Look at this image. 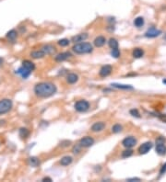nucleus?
Listing matches in <instances>:
<instances>
[{
	"instance_id": "obj_1",
	"label": "nucleus",
	"mask_w": 166,
	"mask_h": 182,
	"mask_svg": "<svg viewBox=\"0 0 166 182\" xmlns=\"http://www.w3.org/2000/svg\"><path fill=\"white\" fill-rule=\"evenodd\" d=\"M56 87L50 82H42L34 87V93L39 97H49L55 94Z\"/></svg>"
},
{
	"instance_id": "obj_2",
	"label": "nucleus",
	"mask_w": 166,
	"mask_h": 182,
	"mask_svg": "<svg viewBox=\"0 0 166 182\" xmlns=\"http://www.w3.org/2000/svg\"><path fill=\"white\" fill-rule=\"evenodd\" d=\"M73 51L78 54H90L92 52L93 47L90 43L89 42H78L73 46Z\"/></svg>"
},
{
	"instance_id": "obj_3",
	"label": "nucleus",
	"mask_w": 166,
	"mask_h": 182,
	"mask_svg": "<svg viewBox=\"0 0 166 182\" xmlns=\"http://www.w3.org/2000/svg\"><path fill=\"white\" fill-rule=\"evenodd\" d=\"M166 139L163 136H160L156 140V152L160 155L166 154Z\"/></svg>"
},
{
	"instance_id": "obj_4",
	"label": "nucleus",
	"mask_w": 166,
	"mask_h": 182,
	"mask_svg": "<svg viewBox=\"0 0 166 182\" xmlns=\"http://www.w3.org/2000/svg\"><path fill=\"white\" fill-rule=\"evenodd\" d=\"M13 103L10 99H4L0 100V115L6 114L12 109Z\"/></svg>"
},
{
	"instance_id": "obj_5",
	"label": "nucleus",
	"mask_w": 166,
	"mask_h": 182,
	"mask_svg": "<svg viewBox=\"0 0 166 182\" xmlns=\"http://www.w3.org/2000/svg\"><path fill=\"white\" fill-rule=\"evenodd\" d=\"M74 107H75V109L78 112H85V111H87V110L89 109L90 103L87 100L81 99V100L77 101Z\"/></svg>"
},
{
	"instance_id": "obj_6",
	"label": "nucleus",
	"mask_w": 166,
	"mask_h": 182,
	"mask_svg": "<svg viewBox=\"0 0 166 182\" xmlns=\"http://www.w3.org/2000/svg\"><path fill=\"white\" fill-rule=\"evenodd\" d=\"M122 144H123L126 148H132L137 144V139L133 136L126 137L123 140V142H122Z\"/></svg>"
},
{
	"instance_id": "obj_7",
	"label": "nucleus",
	"mask_w": 166,
	"mask_h": 182,
	"mask_svg": "<svg viewBox=\"0 0 166 182\" xmlns=\"http://www.w3.org/2000/svg\"><path fill=\"white\" fill-rule=\"evenodd\" d=\"M93 144H94V139L90 136L83 137L80 141V144L81 145V147H85V148L90 147Z\"/></svg>"
},
{
	"instance_id": "obj_8",
	"label": "nucleus",
	"mask_w": 166,
	"mask_h": 182,
	"mask_svg": "<svg viewBox=\"0 0 166 182\" xmlns=\"http://www.w3.org/2000/svg\"><path fill=\"white\" fill-rule=\"evenodd\" d=\"M152 148V143L151 142H146V143L142 144L138 148V152L140 154H146L150 151Z\"/></svg>"
},
{
	"instance_id": "obj_9",
	"label": "nucleus",
	"mask_w": 166,
	"mask_h": 182,
	"mask_svg": "<svg viewBox=\"0 0 166 182\" xmlns=\"http://www.w3.org/2000/svg\"><path fill=\"white\" fill-rule=\"evenodd\" d=\"M161 34V32L160 30L158 29H156V28H150V29H148L146 33H145V36L147 38H156V37H158L160 36V35Z\"/></svg>"
},
{
	"instance_id": "obj_10",
	"label": "nucleus",
	"mask_w": 166,
	"mask_h": 182,
	"mask_svg": "<svg viewBox=\"0 0 166 182\" xmlns=\"http://www.w3.org/2000/svg\"><path fill=\"white\" fill-rule=\"evenodd\" d=\"M16 73L19 74L22 78H27V77H30V75L32 74V71L27 69L26 67H24V66H21V67H20L18 70L16 71Z\"/></svg>"
},
{
	"instance_id": "obj_11",
	"label": "nucleus",
	"mask_w": 166,
	"mask_h": 182,
	"mask_svg": "<svg viewBox=\"0 0 166 182\" xmlns=\"http://www.w3.org/2000/svg\"><path fill=\"white\" fill-rule=\"evenodd\" d=\"M112 70H113L112 66L107 64V65L103 66V67L101 68V70H100V73L99 74H100V75H101L102 77H108V75L112 73Z\"/></svg>"
},
{
	"instance_id": "obj_12",
	"label": "nucleus",
	"mask_w": 166,
	"mask_h": 182,
	"mask_svg": "<svg viewBox=\"0 0 166 182\" xmlns=\"http://www.w3.org/2000/svg\"><path fill=\"white\" fill-rule=\"evenodd\" d=\"M105 128V123L103 122H95L92 126H91V131L93 132H99L103 131V129Z\"/></svg>"
},
{
	"instance_id": "obj_13",
	"label": "nucleus",
	"mask_w": 166,
	"mask_h": 182,
	"mask_svg": "<svg viewBox=\"0 0 166 182\" xmlns=\"http://www.w3.org/2000/svg\"><path fill=\"white\" fill-rule=\"evenodd\" d=\"M88 37H89L88 33H80V34L76 35V36H74L72 38V42H76V43L82 42H84L85 40L88 39Z\"/></svg>"
},
{
	"instance_id": "obj_14",
	"label": "nucleus",
	"mask_w": 166,
	"mask_h": 182,
	"mask_svg": "<svg viewBox=\"0 0 166 182\" xmlns=\"http://www.w3.org/2000/svg\"><path fill=\"white\" fill-rule=\"evenodd\" d=\"M70 56H71L70 52H61V54H57L55 56V59L56 62H63V61H65L67 59H68Z\"/></svg>"
},
{
	"instance_id": "obj_15",
	"label": "nucleus",
	"mask_w": 166,
	"mask_h": 182,
	"mask_svg": "<svg viewBox=\"0 0 166 182\" xmlns=\"http://www.w3.org/2000/svg\"><path fill=\"white\" fill-rule=\"evenodd\" d=\"M30 56L34 59H41L45 56V54L43 52V50H40V51L38 50V51H33L30 52Z\"/></svg>"
},
{
	"instance_id": "obj_16",
	"label": "nucleus",
	"mask_w": 166,
	"mask_h": 182,
	"mask_svg": "<svg viewBox=\"0 0 166 182\" xmlns=\"http://www.w3.org/2000/svg\"><path fill=\"white\" fill-rule=\"evenodd\" d=\"M106 40L103 36H98L94 40V45L96 47H103L104 44H105Z\"/></svg>"
},
{
	"instance_id": "obj_17",
	"label": "nucleus",
	"mask_w": 166,
	"mask_h": 182,
	"mask_svg": "<svg viewBox=\"0 0 166 182\" xmlns=\"http://www.w3.org/2000/svg\"><path fill=\"white\" fill-rule=\"evenodd\" d=\"M42 50L43 51V52H45V54H52L55 52V48L54 46L47 44V45H45L42 48Z\"/></svg>"
},
{
	"instance_id": "obj_18",
	"label": "nucleus",
	"mask_w": 166,
	"mask_h": 182,
	"mask_svg": "<svg viewBox=\"0 0 166 182\" xmlns=\"http://www.w3.org/2000/svg\"><path fill=\"white\" fill-rule=\"evenodd\" d=\"M78 80V75L71 73V74H68L67 77V81L69 84H75L77 81Z\"/></svg>"
},
{
	"instance_id": "obj_19",
	"label": "nucleus",
	"mask_w": 166,
	"mask_h": 182,
	"mask_svg": "<svg viewBox=\"0 0 166 182\" xmlns=\"http://www.w3.org/2000/svg\"><path fill=\"white\" fill-rule=\"evenodd\" d=\"M73 161V158L71 156H64L62 159L60 160V164H61V166H63V167H67V166H69L70 164L72 163Z\"/></svg>"
},
{
	"instance_id": "obj_20",
	"label": "nucleus",
	"mask_w": 166,
	"mask_h": 182,
	"mask_svg": "<svg viewBox=\"0 0 166 182\" xmlns=\"http://www.w3.org/2000/svg\"><path fill=\"white\" fill-rule=\"evenodd\" d=\"M22 66H24V67H26L27 69L30 70L32 72V71L35 69V64H34L32 62H30L29 60H25L22 62Z\"/></svg>"
},
{
	"instance_id": "obj_21",
	"label": "nucleus",
	"mask_w": 166,
	"mask_h": 182,
	"mask_svg": "<svg viewBox=\"0 0 166 182\" xmlns=\"http://www.w3.org/2000/svg\"><path fill=\"white\" fill-rule=\"evenodd\" d=\"M29 165L32 167H37L39 165H40V161H39V159L35 156L30 157L29 158Z\"/></svg>"
},
{
	"instance_id": "obj_22",
	"label": "nucleus",
	"mask_w": 166,
	"mask_h": 182,
	"mask_svg": "<svg viewBox=\"0 0 166 182\" xmlns=\"http://www.w3.org/2000/svg\"><path fill=\"white\" fill-rule=\"evenodd\" d=\"M144 55V52L142 49L140 48H136V49H134V51H133V56L135 57V58H141V57Z\"/></svg>"
},
{
	"instance_id": "obj_23",
	"label": "nucleus",
	"mask_w": 166,
	"mask_h": 182,
	"mask_svg": "<svg viewBox=\"0 0 166 182\" xmlns=\"http://www.w3.org/2000/svg\"><path fill=\"white\" fill-rule=\"evenodd\" d=\"M17 36H18V33H17V32L15 30H11L7 33V38L8 40H10V41H15Z\"/></svg>"
},
{
	"instance_id": "obj_24",
	"label": "nucleus",
	"mask_w": 166,
	"mask_h": 182,
	"mask_svg": "<svg viewBox=\"0 0 166 182\" xmlns=\"http://www.w3.org/2000/svg\"><path fill=\"white\" fill-rule=\"evenodd\" d=\"M134 25L136 26L137 28H141L144 25V19L142 17H138L134 20Z\"/></svg>"
},
{
	"instance_id": "obj_25",
	"label": "nucleus",
	"mask_w": 166,
	"mask_h": 182,
	"mask_svg": "<svg viewBox=\"0 0 166 182\" xmlns=\"http://www.w3.org/2000/svg\"><path fill=\"white\" fill-rule=\"evenodd\" d=\"M112 87L120 89H133V87L130 85H122V84H112Z\"/></svg>"
},
{
	"instance_id": "obj_26",
	"label": "nucleus",
	"mask_w": 166,
	"mask_h": 182,
	"mask_svg": "<svg viewBox=\"0 0 166 182\" xmlns=\"http://www.w3.org/2000/svg\"><path fill=\"white\" fill-rule=\"evenodd\" d=\"M30 135V132L28 129H26V128H21L20 130V136L21 137V138H27V137Z\"/></svg>"
},
{
	"instance_id": "obj_27",
	"label": "nucleus",
	"mask_w": 166,
	"mask_h": 182,
	"mask_svg": "<svg viewBox=\"0 0 166 182\" xmlns=\"http://www.w3.org/2000/svg\"><path fill=\"white\" fill-rule=\"evenodd\" d=\"M109 46H110L112 49H115V48H118V42L116 41L115 39L113 38H111L110 40H109Z\"/></svg>"
},
{
	"instance_id": "obj_28",
	"label": "nucleus",
	"mask_w": 166,
	"mask_h": 182,
	"mask_svg": "<svg viewBox=\"0 0 166 182\" xmlns=\"http://www.w3.org/2000/svg\"><path fill=\"white\" fill-rule=\"evenodd\" d=\"M111 55L113 57V58H119V57H120V51L118 50V48L112 49Z\"/></svg>"
},
{
	"instance_id": "obj_29",
	"label": "nucleus",
	"mask_w": 166,
	"mask_h": 182,
	"mask_svg": "<svg viewBox=\"0 0 166 182\" xmlns=\"http://www.w3.org/2000/svg\"><path fill=\"white\" fill-rule=\"evenodd\" d=\"M122 126L120 125V124H115V125H113V128H112V132H115V134H118V132H120L122 131Z\"/></svg>"
},
{
	"instance_id": "obj_30",
	"label": "nucleus",
	"mask_w": 166,
	"mask_h": 182,
	"mask_svg": "<svg viewBox=\"0 0 166 182\" xmlns=\"http://www.w3.org/2000/svg\"><path fill=\"white\" fill-rule=\"evenodd\" d=\"M132 154H133V151L132 150H130V148H128V150H126V151H124L123 152V154H122V156L123 157H129V156H131V155H132Z\"/></svg>"
},
{
	"instance_id": "obj_31",
	"label": "nucleus",
	"mask_w": 166,
	"mask_h": 182,
	"mask_svg": "<svg viewBox=\"0 0 166 182\" xmlns=\"http://www.w3.org/2000/svg\"><path fill=\"white\" fill-rule=\"evenodd\" d=\"M58 44L62 47H65L69 44V41L67 39H62V40H60V41H58Z\"/></svg>"
},
{
	"instance_id": "obj_32",
	"label": "nucleus",
	"mask_w": 166,
	"mask_h": 182,
	"mask_svg": "<svg viewBox=\"0 0 166 182\" xmlns=\"http://www.w3.org/2000/svg\"><path fill=\"white\" fill-rule=\"evenodd\" d=\"M130 114L132 115V116L137 117V118H139V117H140V114H139L138 110L137 109H131V110H130Z\"/></svg>"
},
{
	"instance_id": "obj_33",
	"label": "nucleus",
	"mask_w": 166,
	"mask_h": 182,
	"mask_svg": "<svg viewBox=\"0 0 166 182\" xmlns=\"http://www.w3.org/2000/svg\"><path fill=\"white\" fill-rule=\"evenodd\" d=\"M80 150H81V145L80 144H77L76 146H74V147H73L72 152L74 154H78L80 152Z\"/></svg>"
},
{
	"instance_id": "obj_34",
	"label": "nucleus",
	"mask_w": 166,
	"mask_h": 182,
	"mask_svg": "<svg viewBox=\"0 0 166 182\" xmlns=\"http://www.w3.org/2000/svg\"><path fill=\"white\" fill-rule=\"evenodd\" d=\"M165 172H166V163H165V164H163V167H161V170H160V175H161V176H163Z\"/></svg>"
},
{
	"instance_id": "obj_35",
	"label": "nucleus",
	"mask_w": 166,
	"mask_h": 182,
	"mask_svg": "<svg viewBox=\"0 0 166 182\" xmlns=\"http://www.w3.org/2000/svg\"><path fill=\"white\" fill-rule=\"evenodd\" d=\"M128 181L132 182V181H140V179H138V177H132V179H128Z\"/></svg>"
},
{
	"instance_id": "obj_36",
	"label": "nucleus",
	"mask_w": 166,
	"mask_h": 182,
	"mask_svg": "<svg viewBox=\"0 0 166 182\" xmlns=\"http://www.w3.org/2000/svg\"><path fill=\"white\" fill-rule=\"evenodd\" d=\"M159 118L161 119V121H163V122H166V115H160Z\"/></svg>"
},
{
	"instance_id": "obj_37",
	"label": "nucleus",
	"mask_w": 166,
	"mask_h": 182,
	"mask_svg": "<svg viewBox=\"0 0 166 182\" xmlns=\"http://www.w3.org/2000/svg\"><path fill=\"white\" fill-rule=\"evenodd\" d=\"M43 181H45V180H49V181H52V179H50V177H45V179H43Z\"/></svg>"
},
{
	"instance_id": "obj_38",
	"label": "nucleus",
	"mask_w": 166,
	"mask_h": 182,
	"mask_svg": "<svg viewBox=\"0 0 166 182\" xmlns=\"http://www.w3.org/2000/svg\"><path fill=\"white\" fill-rule=\"evenodd\" d=\"M163 39H164V40H165V41H166V34H165V35H164V36H163Z\"/></svg>"
},
{
	"instance_id": "obj_39",
	"label": "nucleus",
	"mask_w": 166,
	"mask_h": 182,
	"mask_svg": "<svg viewBox=\"0 0 166 182\" xmlns=\"http://www.w3.org/2000/svg\"><path fill=\"white\" fill-rule=\"evenodd\" d=\"M163 82L164 84H166V79H164V80H163Z\"/></svg>"
}]
</instances>
